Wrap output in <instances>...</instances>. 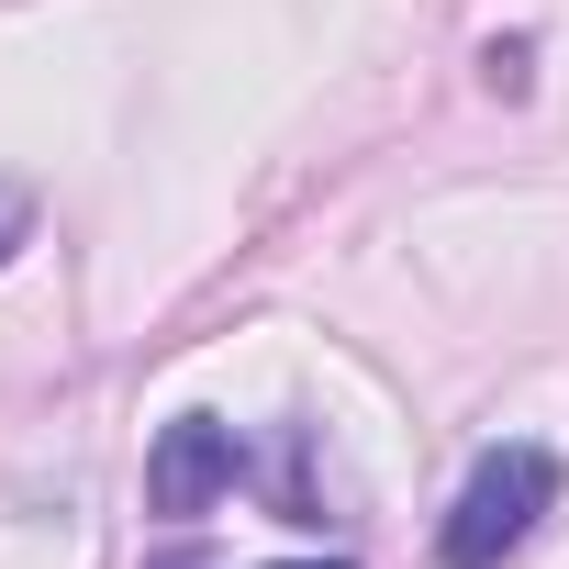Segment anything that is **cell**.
Here are the masks:
<instances>
[{"instance_id":"cell-4","label":"cell","mask_w":569,"mask_h":569,"mask_svg":"<svg viewBox=\"0 0 569 569\" xmlns=\"http://www.w3.org/2000/svg\"><path fill=\"white\" fill-rule=\"evenodd\" d=\"M480 79H491V90H525V79H536V46H525V34L480 46Z\"/></svg>"},{"instance_id":"cell-2","label":"cell","mask_w":569,"mask_h":569,"mask_svg":"<svg viewBox=\"0 0 569 569\" xmlns=\"http://www.w3.org/2000/svg\"><path fill=\"white\" fill-rule=\"evenodd\" d=\"M246 469H257V447H246L223 413H179V425H157V447H146V513L190 525V513H212Z\"/></svg>"},{"instance_id":"cell-3","label":"cell","mask_w":569,"mask_h":569,"mask_svg":"<svg viewBox=\"0 0 569 569\" xmlns=\"http://www.w3.org/2000/svg\"><path fill=\"white\" fill-rule=\"evenodd\" d=\"M23 246H34V190H23V179H0V268H12Z\"/></svg>"},{"instance_id":"cell-1","label":"cell","mask_w":569,"mask_h":569,"mask_svg":"<svg viewBox=\"0 0 569 569\" xmlns=\"http://www.w3.org/2000/svg\"><path fill=\"white\" fill-rule=\"evenodd\" d=\"M558 491H569L558 447H536V436L480 447L469 480H458V502H447V525H436V569H502V558H525L536 525L558 513Z\"/></svg>"},{"instance_id":"cell-5","label":"cell","mask_w":569,"mask_h":569,"mask_svg":"<svg viewBox=\"0 0 569 569\" xmlns=\"http://www.w3.org/2000/svg\"><path fill=\"white\" fill-rule=\"evenodd\" d=\"M146 569H212V547H168V558H146Z\"/></svg>"},{"instance_id":"cell-6","label":"cell","mask_w":569,"mask_h":569,"mask_svg":"<svg viewBox=\"0 0 569 569\" xmlns=\"http://www.w3.org/2000/svg\"><path fill=\"white\" fill-rule=\"evenodd\" d=\"M279 569H358V558H279Z\"/></svg>"}]
</instances>
